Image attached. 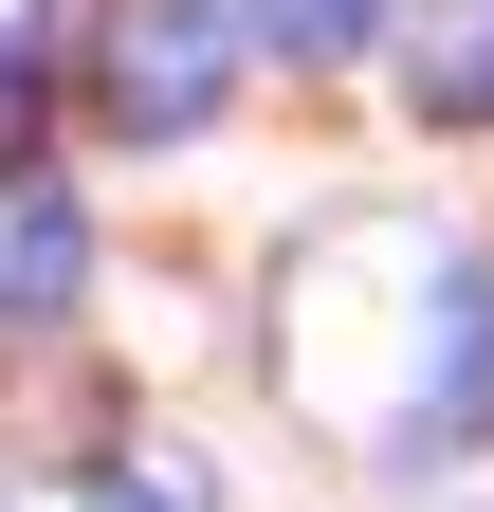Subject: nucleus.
<instances>
[{"mask_svg":"<svg viewBox=\"0 0 494 512\" xmlns=\"http://www.w3.org/2000/svg\"><path fill=\"white\" fill-rule=\"evenodd\" d=\"M238 0H92V110L129 128V147H183V128H220L238 92Z\"/></svg>","mask_w":494,"mask_h":512,"instance_id":"1","label":"nucleus"},{"mask_svg":"<svg viewBox=\"0 0 494 512\" xmlns=\"http://www.w3.org/2000/svg\"><path fill=\"white\" fill-rule=\"evenodd\" d=\"M476 439H494V275L440 256L421 311H403V384H385V439H366V458H385V476H440V458H476Z\"/></svg>","mask_w":494,"mask_h":512,"instance_id":"2","label":"nucleus"},{"mask_svg":"<svg viewBox=\"0 0 494 512\" xmlns=\"http://www.w3.org/2000/svg\"><path fill=\"white\" fill-rule=\"evenodd\" d=\"M92 293V202L55 165H0V330H74Z\"/></svg>","mask_w":494,"mask_h":512,"instance_id":"3","label":"nucleus"},{"mask_svg":"<svg viewBox=\"0 0 494 512\" xmlns=\"http://www.w3.org/2000/svg\"><path fill=\"white\" fill-rule=\"evenodd\" d=\"M403 110L421 128H494V0H421L403 19Z\"/></svg>","mask_w":494,"mask_h":512,"instance_id":"4","label":"nucleus"},{"mask_svg":"<svg viewBox=\"0 0 494 512\" xmlns=\"http://www.w3.org/2000/svg\"><path fill=\"white\" fill-rule=\"evenodd\" d=\"M92 512H220V494H202V458H165V439H129V458L92 476Z\"/></svg>","mask_w":494,"mask_h":512,"instance_id":"5","label":"nucleus"},{"mask_svg":"<svg viewBox=\"0 0 494 512\" xmlns=\"http://www.w3.org/2000/svg\"><path fill=\"white\" fill-rule=\"evenodd\" d=\"M385 0H238V37H275V55H348Z\"/></svg>","mask_w":494,"mask_h":512,"instance_id":"6","label":"nucleus"},{"mask_svg":"<svg viewBox=\"0 0 494 512\" xmlns=\"http://www.w3.org/2000/svg\"><path fill=\"white\" fill-rule=\"evenodd\" d=\"M37 55H55V0H0V92H37Z\"/></svg>","mask_w":494,"mask_h":512,"instance_id":"7","label":"nucleus"}]
</instances>
